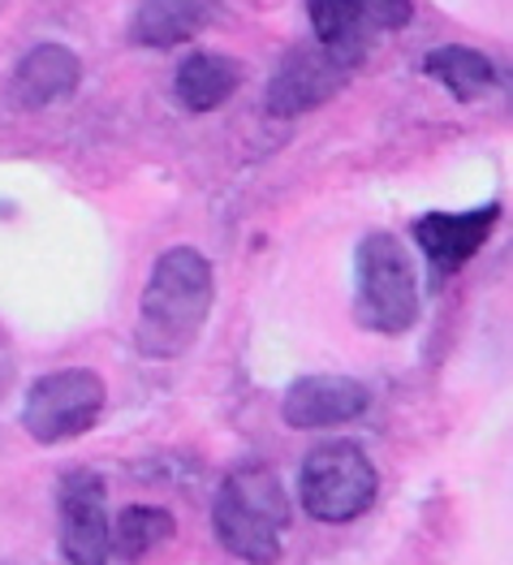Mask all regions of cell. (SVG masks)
Masks as SVG:
<instances>
[{
  "instance_id": "obj_1",
  "label": "cell",
  "mask_w": 513,
  "mask_h": 565,
  "mask_svg": "<svg viewBox=\"0 0 513 565\" xmlns=\"http://www.w3.org/2000/svg\"><path fill=\"white\" fill-rule=\"evenodd\" d=\"M216 307V268L194 246H169L156 255L151 277L142 285L135 350L151 363L182 359L212 320Z\"/></svg>"
},
{
  "instance_id": "obj_2",
  "label": "cell",
  "mask_w": 513,
  "mask_h": 565,
  "mask_svg": "<svg viewBox=\"0 0 513 565\" xmlns=\"http://www.w3.org/2000/svg\"><path fill=\"white\" fill-rule=\"evenodd\" d=\"M212 531L221 548L246 565H277L289 531V497L268 467L234 471L212 501Z\"/></svg>"
},
{
  "instance_id": "obj_3",
  "label": "cell",
  "mask_w": 513,
  "mask_h": 565,
  "mask_svg": "<svg viewBox=\"0 0 513 565\" xmlns=\"http://www.w3.org/2000/svg\"><path fill=\"white\" fill-rule=\"evenodd\" d=\"M354 320L380 337H402L419 324V273L406 242L375 230L354 250Z\"/></svg>"
},
{
  "instance_id": "obj_4",
  "label": "cell",
  "mask_w": 513,
  "mask_h": 565,
  "mask_svg": "<svg viewBox=\"0 0 513 565\" xmlns=\"http://www.w3.org/2000/svg\"><path fill=\"white\" fill-rule=\"evenodd\" d=\"M380 471L359 440L316 445L298 467V501L302 514L316 522H354L375 505Z\"/></svg>"
},
{
  "instance_id": "obj_5",
  "label": "cell",
  "mask_w": 513,
  "mask_h": 565,
  "mask_svg": "<svg viewBox=\"0 0 513 565\" xmlns=\"http://www.w3.org/2000/svg\"><path fill=\"white\" fill-rule=\"evenodd\" d=\"M104 402H108V388L92 367L47 372L26 388L22 427L35 445H61V440L87 436L104 415Z\"/></svg>"
},
{
  "instance_id": "obj_6",
  "label": "cell",
  "mask_w": 513,
  "mask_h": 565,
  "mask_svg": "<svg viewBox=\"0 0 513 565\" xmlns=\"http://www.w3.org/2000/svg\"><path fill=\"white\" fill-rule=\"evenodd\" d=\"M359 61L336 52L328 44H298L285 52V61L277 65V74L268 78V92H264V108L272 117H302V113H316L324 108L336 92H345V83L354 78Z\"/></svg>"
},
{
  "instance_id": "obj_7",
  "label": "cell",
  "mask_w": 513,
  "mask_h": 565,
  "mask_svg": "<svg viewBox=\"0 0 513 565\" xmlns=\"http://www.w3.org/2000/svg\"><path fill=\"white\" fill-rule=\"evenodd\" d=\"M56 519H61V553L70 565H108V488L87 467L61 475L56 483Z\"/></svg>"
},
{
  "instance_id": "obj_8",
  "label": "cell",
  "mask_w": 513,
  "mask_h": 565,
  "mask_svg": "<svg viewBox=\"0 0 513 565\" xmlns=\"http://www.w3.org/2000/svg\"><path fill=\"white\" fill-rule=\"evenodd\" d=\"M501 225V203H483V207H467V212H427L415 221V242H419L423 259L431 285L440 289L453 281L470 259L488 246V237Z\"/></svg>"
},
{
  "instance_id": "obj_9",
  "label": "cell",
  "mask_w": 513,
  "mask_h": 565,
  "mask_svg": "<svg viewBox=\"0 0 513 565\" xmlns=\"http://www.w3.org/2000/svg\"><path fill=\"white\" fill-rule=\"evenodd\" d=\"M316 40L354 61L367 56L375 35L402 31L415 13V0H307Z\"/></svg>"
},
{
  "instance_id": "obj_10",
  "label": "cell",
  "mask_w": 513,
  "mask_h": 565,
  "mask_svg": "<svg viewBox=\"0 0 513 565\" xmlns=\"http://www.w3.org/2000/svg\"><path fill=\"white\" fill-rule=\"evenodd\" d=\"M367 406H372V388L363 380L302 376L285 388L280 419L293 431H324V427L354 424L359 415H367Z\"/></svg>"
},
{
  "instance_id": "obj_11",
  "label": "cell",
  "mask_w": 513,
  "mask_h": 565,
  "mask_svg": "<svg viewBox=\"0 0 513 565\" xmlns=\"http://www.w3.org/2000/svg\"><path fill=\"white\" fill-rule=\"evenodd\" d=\"M78 83H83L78 52L65 44H40L13 65L4 99H9L13 113H44L52 104L70 99L78 92Z\"/></svg>"
},
{
  "instance_id": "obj_12",
  "label": "cell",
  "mask_w": 513,
  "mask_h": 565,
  "mask_svg": "<svg viewBox=\"0 0 513 565\" xmlns=\"http://www.w3.org/2000/svg\"><path fill=\"white\" fill-rule=\"evenodd\" d=\"M221 13V0H139L130 18V44L178 47L207 31Z\"/></svg>"
},
{
  "instance_id": "obj_13",
  "label": "cell",
  "mask_w": 513,
  "mask_h": 565,
  "mask_svg": "<svg viewBox=\"0 0 513 565\" xmlns=\"http://www.w3.org/2000/svg\"><path fill=\"white\" fill-rule=\"evenodd\" d=\"M237 87H242V65L225 52H190L173 78V95L186 113H216Z\"/></svg>"
},
{
  "instance_id": "obj_14",
  "label": "cell",
  "mask_w": 513,
  "mask_h": 565,
  "mask_svg": "<svg viewBox=\"0 0 513 565\" xmlns=\"http://www.w3.org/2000/svg\"><path fill=\"white\" fill-rule=\"evenodd\" d=\"M423 70H427V78H436L445 92L458 99V104H470V99L488 95L496 83H501V74H496V65H492V56H483V52L462 47V44L431 47V52L423 56Z\"/></svg>"
},
{
  "instance_id": "obj_15",
  "label": "cell",
  "mask_w": 513,
  "mask_h": 565,
  "mask_svg": "<svg viewBox=\"0 0 513 565\" xmlns=\"http://www.w3.org/2000/svg\"><path fill=\"white\" fill-rule=\"evenodd\" d=\"M178 535V519L160 505H126L113 526H108V553L121 557L126 565L147 562L160 544H169Z\"/></svg>"
}]
</instances>
